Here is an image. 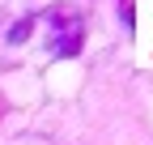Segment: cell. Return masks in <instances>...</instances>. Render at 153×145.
I'll return each instance as SVG.
<instances>
[{
    "label": "cell",
    "mask_w": 153,
    "mask_h": 145,
    "mask_svg": "<svg viewBox=\"0 0 153 145\" xmlns=\"http://www.w3.org/2000/svg\"><path fill=\"white\" fill-rule=\"evenodd\" d=\"M38 22L47 26L51 56H60V60H76V56H81V47H85V17L76 13L72 4H51Z\"/></svg>",
    "instance_id": "obj_1"
},
{
    "label": "cell",
    "mask_w": 153,
    "mask_h": 145,
    "mask_svg": "<svg viewBox=\"0 0 153 145\" xmlns=\"http://www.w3.org/2000/svg\"><path fill=\"white\" fill-rule=\"evenodd\" d=\"M34 26H38V17H22V22L9 30V43H26L30 34H34Z\"/></svg>",
    "instance_id": "obj_2"
},
{
    "label": "cell",
    "mask_w": 153,
    "mask_h": 145,
    "mask_svg": "<svg viewBox=\"0 0 153 145\" xmlns=\"http://www.w3.org/2000/svg\"><path fill=\"white\" fill-rule=\"evenodd\" d=\"M119 17H123V26L136 22V13H132V0H119Z\"/></svg>",
    "instance_id": "obj_3"
}]
</instances>
